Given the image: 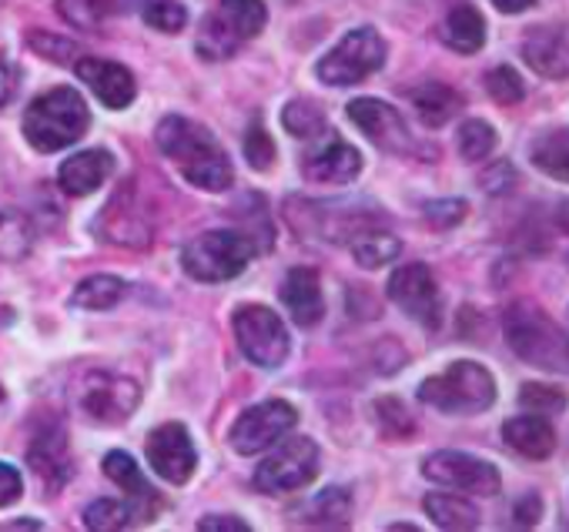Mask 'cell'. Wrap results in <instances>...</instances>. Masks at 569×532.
<instances>
[{
	"label": "cell",
	"instance_id": "cell-28",
	"mask_svg": "<svg viewBox=\"0 0 569 532\" xmlns=\"http://www.w3.org/2000/svg\"><path fill=\"white\" fill-rule=\"evenodd\" d=\"M529 158H532V164H536L542 174H549V178L569 184V128H559V131L542 134V138L532 144Z\"/></svg>",
	"mask_w": 569,
	"mask_h": 532
},
{
	"label": "cell",
	"instance_id": "cell-13",
	"mask_svg": "<svg viewBox=\"0 0 569 532\" xmlns=\"http://www.w3.org/2000/svg\"><path fill=\"white\" fill-rule=\"evenodd\" d=\"M422 475L439 485H452V489H462L472 495L499 492V469L492 462L466 455V452H432L422 462Z\"/></svg>",
	"mask_w": 569,
	"mask_h": 532
},
{
	"label": "cell",
	"instance_id": "cell-50",
	"mask_svg": "<svg viewBox=\"0 0 569 532\" xmlns=\"http://www.w3.org/2000/svg\"><path fill=\"white\" fill-rule=\"evenodd\" d=\"M4 529H41L38 519H18V522H4Z\"/></svg>",
	"mask_w": 569,
	"mask_h": 532
},
{
	"label": "cell",
	"instance_id": "cell-19",
	"mask_svg": "<svg viewBox=\"0 0 569 532\" xmlns=\"http://www.w3.org/2000/svg\"><path fill=\"white\" fill-rule=\"evenodd\" d=\"M74 71H78V78L101 98V104H108V108H114V111L128 108V104L134 101V94H138V84H134L131 71L121 68V64H114V61L81 58V61L74 64Z\"/></svg>",
	"mask_w": 569,
	"mask_h": 532
},
{
	"label": "cell",
	"instance_id": "cell-34",
	"mask_svg": "<svg viewBox=\"0 0 569 532\" xmlns=\"http://www.w3.org/2000/svg\"><path fill=\"white\" fill-rule=\"evenodd\" d=\"M121 295H124V282L121 279H114V275H91V279H84L74 289V305L101 312V309L118 305Z\"/></svg>",
	"mask_w": 569,
	"mask_h": 532
},
{
	"label": "cell",
	"instance_id": "cell-49",
	"mask_svg": "<svg viewBox=\"0 0 569 532\" xmlns=\"http://www.w3.org/2000/svg\"><path fill=\"white\" fill-rule=\"evenodd\" d=\"M492 4L502 11V14H519V11H526V8H532L536 0H492Z\"/></svg>",
	"mask_w": 569,
	"mask_h": 532
},
{
	"label": "cell",
	"instance_id": "cell-26",
	"mask_svg": "<svg viewBox=\"0 0 569 532\" xmlns=\"http://www.w3.org/2000/svg\"><path fill=\"white\" fill-rule=\"evenodd\" d=\"M442 41L456 54H476L486 44V21H482V14L472 4L452 8L446 24H442Z\"/></svg>",
	"mask_w": 569,
	"mask_h": 532
},
{
	"label": "cell",
	"instance_id": "cell-51",
	"mask_svg": "<svg viewBox=\"0 0 569 532\" xmlns=\"http://www.w3.org/2000/svg\"><path fill=\"white\" fill-rule=\"evenodd\" d=\"M0 399H4V392H0Z\"/></svg>",
	"mask_w": 569,
	"mask_h": 532
},
{
	"label": "cell",
	"instance_id": "cell-11",
	"mask_svg": "<svg viewBox=\"0 0 569 532\" xmlns=\"http://www.w3.org/2000/svg\"><path fill=\"white\" fill-rule=\"evenodd\" d=\"M389 299L409 319H416L422 329L436 332L442 325V299H439V285H436V279L429 272V264L412 261V264H402L399 272H392Z\"/></svg>",
	"mask_w": 569,
	"mask_h": 532
},
{
	"label": "cell",
	"instance_id": "cell-43",
	"mask_svg": "<svg viewBox=\"0 0 569 532\" xmlns=\"http://www.w3.org/2000/svg\"><path fill=\"white\" fill-rule=\"evenodd\" d=\"M516 181H519V174H516V168H512L509 161H496V164H489V168L479 174V188H482L486 194H492V198L512 191Z\"/></svg>",
	"mask_w": 569,
	"mask_h": 532
},
{
	"label": "cell",
	"instance_id": "cell-9",
	"mask_svg": "<svg viewBox=\"0 0 569 532\" xmlns=\"http://www.w3.org/2000/svg\"><path fill=\"white\" fill-rule=\"evenodd\" d=\"M234 339L238 349L244 352L248 362L261 365V369H278L284 359H289V332H284L281 319L264 309V305H241L234 309Z\"/></svg>",
	"mask_w": 569,
	"mask_h": 532
},
{
	"label": "cell",
	"instance_id": "cell-38",
	"mask_svg": "<svg viewBox=\"0 0 569 532\" xmlns=\"http://www.w3.org/2000/svg\"><path fill=\"white\" fill-rule=\"evenodd\" d=\"M486 91H489V98H492L496 104H502V108H512V104H519V101L526 98L522 78H519L512 68H506V64H499V68H492V71L486 74Z\"/></svg>",
	"mask_w": 569,
	"mask_h": 532
},
{
	"label": "cell",
	"instance_id": "cell-27",
	"mask_svg": "<svg viewBox=\"0 0 569 532\" xmlns=\"http://www.w3.org/2000/svg\"><path fill=\"white\" fill-rule=\"evenodd\" d=\"M349 248H352V254H356V261L362 264V269H382V264L399 258L402 241L396 234H389V231L372 224V228H362L359 234H352Z\"/></svg>",
	"mask_w": 569,
	"mask_h": 532
},
{
	"label": "cell",
	"instance_id": "cell-15",
	"mask_svg": "<svg viewBox=\"0 0 569 532\" xmlns=\"http://www.w3.org/2000/svg\"><path fill=\"white\" fill-rule=\"evenodd\" d=\"M94 231L101 241H111L121 248H148L151 244V218H148L134 184H124L114 194V201L101 211Z\"/></svg>",
	"mask_w": 569,
	"mask_h": 532
},
{
	"label": "cell",
	"instance_id": "cell-6",
	"mask_svg": "<svg viewBox=\"0 0 569 532\" xmlns=\"http://www.w3.org/2000/svg\"><path fill=\"white\" fill-rule=\"evenodd\" d=\"M251 254L254 251H251L248 234L221 228V231H204L194 241H188L181 251V264L194 282L218 285V282L238 279L248 269Z\"/></svg>",
	"mask_w": 569,
	"mask_h": 532
},
{
	"label": "cell",
	"instance_id": "cell-18",
	"mask_svg": "<svg viewBox=\"0 0 569 532\" xmlns=\"http://www.w3.org/2000/svg\"><path fill=\"white\" fill-rule=\"evenodd\" d=\"M104 475L111 479V482H118L121 485V492L128 495V505H131V512H134V522H148V519H154L158 515V509H161V495L148 485V479L141 475V469H138V462L128 455V452H121V449H114V452H108L104 455Z\"/></svg>",
	"mask_w": 569,
	"mask_h": 532
},
{
	"label": "cell",
	"instance_id": "cell-24",
	"mask_svg": "<svg viewBox=\"0 0 569 532\" xmlns=\"http://www.w3.org/2000/svg\"><path fill=\"white\" fill-rule=\"evenodd\" d=\"M502 442L519 452L522 459H532V462H542L552 455L556 449V432L546 419L539 415H516L502 425Z\"/></svg>",
	"mask_w": 569,
	"mask_h": 532
},
{
	"label": "cell",
	"instance_id": "cell-1",
	"mask_svg": "<svg viewBox=\"0 0 569 532\" xmlns=\"http://www.w3.org/2000/svg\"><path fill=\"white\" fill-rule=\"evenodd\" d=\"M158 148L161 154L184 174V181H191L201 191H224L234 178L228 154L221 151V144L211 138L208 128H201L198 121L188 118H164L158 124Z\"/></svg>",
	"mask_w": 569,
	"mask_h": 532
},
{
	"label": "cell",
	"instance_id": "cell-32",
	"mask_svg": "<svg viewBox=\"0 0 569 532\" xmlns=\"http://www.w3.org/2000/svg\"><path fill=\"white\" fill-rule=\"evenodd\" d=\"M31 221L18 211L0 208V261H21L31 251Z\"/></svg>",
	"mask_w": 569,
	"mask_h": 532
},
{
	"label": "cell",
	"instance_id": "cell-10",
	"mask_svg": "<svg viewBox=\"0 0 569 532\" xmlns=\"http://www.w3.org/2000/svg\"><path fill=\"white\" fill-rule=\"evenodd\" d=\"M141 402V389L138 382L124 379V375H111V372H88L78 385V405L84 415H91L94 422L114 425L124 422Z\"/></svg>",
	"mask_w": 569,
	"mask_h": 532
},
{
	"label": "cell",
	"instance_id": "cell-31",
	"mask_svg": "<svg viewBox=\"0 0 569 532\" xmlns=\"http://www.w3.org/2000/svg\"><path fill=\"white\" fill-rule=\"evenodd\" d=\"M302 519H309L312 525H349V519H352V495L346 489H339V485L326 489V492H319L306 505Z\"/></svg>",
	"mask_w": 569,
	"mask_h": 532
},
{
	"label": "cell",
	"instance_id": "cell-46",
	"mask_svg": "<svg viewBox=\"0 0 569 532\" xmlns=\"http://www.w3.org/2000/svg\"><path fill=\"white\" fill-rule=\"evenodd\" d=\"M198 529H204V532H211V529H231V532H248L251 525H248L244 519H234V515H204V519L198 522Z\"/></svg>",
	"mask_w": 569,
	"mask_h": 532
},
{
	"label": "cell",
	"instance_id": "cell-29",
	"mask_svg": "<svg viewBox=\"0 0 569 532\" xmlns=\"http://www.w3.org/2000/svg\"><path fill=\"white\" fill-rule=\"evenodd\" d=\"M128 0H58V11L68 24L81 31H98L104 21L118 18Z\"/></svg>",
	"mask_w": 569,
	"mask_h": 532
},
{
	"label": "cell",
	"instance_id": "cell-2",
	"mask_svg": "<svg viewBox=\"0 0 569 532\" xmlns=\"http://www.w3.org/2000/svg\"><path fill=\"white\" fill-rule=\"evenodd\" d=\"M509 349L542 372H569V335L529 299H519L502 315Z\"/></svg>",
	"mask_w": 569,
	"mask_h": 532
},
{
	"label": "cell",
	"instance_id": "cell-41",
	"mask_svg": "<svg viewBox=\"0 0 569 532\" xmlns=\"http://www.w3.org/2000/svg\"><path fill=\"white\" fill-rule=\"evenodd\" d=\"M244 158H248V164L251 168H258V171H268L271 164H274V144H271V138L264 134V128L254 121L251 128H248V134H244Z\"/></svg>",
	"mask_w": 569,
	"mask_h": 532
},
{
	"label": "cell",
	"instance_id": "cell-30",
	"mask_svg": "<svg viewBox=\"0 0 569 532\" xmlns=\"http://www.w3.org/2000/svg\"><path fill=\"white\" fill-rule=\"evenodd\" d=\"M426 512L439 529H476L479 525L476 505L459 495L432 492V495H426Z\"/></svg>",
	"mask_w": 569,
	"mask_h": 532
},
{
	"label": "cell",
	"instance_id": "cell-4",
	"mask_svg": "<svg viewBox=\"0 0 569 532\" xmlns=\"http://www.w3.org/2000/svg\"><path fill=\"white\" fill-rule=\"evenodd\" d=\"M419 399L446 415H479L496 402V379L479 362H452L446 372L429 375L419 385Z\"/></svg>",
	"mask_w": 569,
	"mask_h": 532
},
{
	"label": "cell",
	"instance_id": "cell-47",
	"mask_svg": "<svg viewBox=\"0 0 569 532\" xmlns=\"http://www.w3.org/2000/svg\"><path fill=\"white\" fill-rule=\"evenodd\" d=\"M539 509H542V505H539V499H536V495L519 499V502H516V509H512V512H516V515H512V519H516V525H536Z\"/></svg>",
	"mask_w": 569,
	"mask_h": 532
},
{
	"label": "cell",
	"instance_id": "cell-5",
	"mask_svg": "<svg viewBox=\"0 0 569 532\" xmlns=\"http://www.w3.org/2000/svg\"><path fill=\"white\" fill-rule=\"evenodd\" d=\"M264 21H268V11L261 0H221V4L201 21L194 51L204 61H224L241 44L258 38Z\"/></svg>",
	"mask_w": 569,
	"mask_h": 532
},
{
	"label": "cell",
	"instance_id": "cell-8",
	"mask_svg": "<svg viewBox=\"0 0 569 532\" xmlns=\"http://www.w3.org/2000/svg\"><path fill=\"white\" fill-rule=\"evenodd\" d=\"M316 475H319V445L306 435H296L254 469V489L268 495H284L309 485Z\"/></svg>",
	"mask_w": 569,
	"mask_h": 532
},
{
	"label": "cell",
	"instance_id": "cell-45",
	"mask_svg": "<svg viewBox=\"0 0 569 532\" xmlns=\"http://www.w3.org/2000/svg\"><path fill=\"white\" fill-rule=\"evenodd\" d=\"M28 41H31V48H34L38 54H44L48 61H64L61 54H74V48H71V44H64V41H54L51 34H31Z\"/></svg>",
	"mask_w": 569,
	"mask_h": 532
},
{
	"label": "cell",
	"instance_id": "cell-7",
	"mask_svg": "<svg viewBox=\"0 0 569 532\" xmlns=\"http://www.w3.org/2000/svg\"><path fill=\"white\" fill-rule=\"evenodd\" d=\"M382 64H386V41L379 38V31L356 28L319 61L316 74L329 88H349L376 74Z\"/></svg>",
	"mask_w": 569,
	"mask_h": 532
},
{
	"label": "cell",
	"instance_id": "cell-33",
	"mask_svg": "<svg viewBox=\"0 0 569 532\" xmlns=\"http://www.w3.org/2000/svg\"><path fill=\"white\" fill-rule=\"evenodd\" d=\"M281 124L289 128L296 138H306V141H316V138H322L326 131H329V118L319 111V104H312V101H292L289 108L281 111Z\"/></svg>",
	"mask_w": 569,
	"mask_h": 532
},
{
	"label": "cell",
	"instance_id": "cell-25",
	"mask_svg": "<svg viewBox=\"0 0 569 532\" xmlns=\"http://www.w3.org/2000/svg\"><path fill=\"white\" fill-rule=\"evenodd\" d=\"M409 101L419 114V121L426 128H442L449 124L459 111H462V94L449 84H439V81H429V84H419L416 91H409Z\"/></svg>",
	"mask_w": 569,
	"mask_h": 532
},
{
	"label": "cell",
	"instance_id": "cell-48",
	"mask_svg": "<svg viewBox=\"0 0 569 532\" xmlns=\"http://www.w3.org/2000/svg\"><path fill=\"white\" fill-rule=\"evenodd\" d=\"M14 91H18V74L8 61H0V108L11 104Z\"/></svg>",
	"mask_w": 569,
	"mask_h": 532
},
{
	"label": "cell",
	"instance_id": "cell-44",
	"mask_svg": "<svg viewBox=\"0 0 569 532\" xmlns=\"http://www.w3.org/2000/svg\"><path fill=\"white\" fill-rule=\"evenodd\" d=\"M24 492V482H21V472L14 465H4L0 462V505H11L18 502Z\"/></svg>",
	"mask_w": 569,
	"mask_h": 532
},
{
	"label": "cell",
	"instance_id": "cell-20",
	"mask_svg": "<svg viewBox=\"0 0 569 532\" xmlns=\"http://www.w3.org/2000/svg\"><path fill=\"white\" fill-rule=\"evenodd\" d=\"M28 462L31 469L51 485V489H61L68 479H71V449H68V435L58 422L51 425H41L31 439V449H28Z\"/></svg>",
	"mask_w": 569,
	"mask_h": 532
},
{
	"label": "cell",
	"instance_id": "cell-12",
	"mask_svg": "<svg viewBox=\"0 0 569 532\" xmlns=\"http://www.w3.org/2000/svg\"><path fill=\"white\" fill-rule=\"evenodd\" d=\"M299 422V412L281 402V399H271V402H258L251 405L248 412L238 415V422L231 425V449L241 452V455H254L261 449H268L271 442H278L284 432H292Z\"/></svg>",
	"mask_w": 569,
	"mask_h": 532
},
{
	"label": "cell",
	"instance_id": "cell-16",
	"mask_svg": "<svg viewBox=\"0 0 569 532\" xmlns=\"http://www.w3.org/2000/svg\"><path fill=\"white\" fill-rule=\"evenodd\" d=\"M148 462L151 469L171 482V485H184L191 475H194V465H198V452H194V442L188 435V429L181 422H164L158 425L151 435H148Z\"/></svg>",
	"mask_w": 569,
	"mask_h": 532
},
{
	"label": "cell",
	"instance_id": "cell-35",
	"mask_svg": "<svg viewBox=\"0 0 569 532\" xmlns=\"http://www.w3.org/2000/svg\"><path fill=\"white\" fill-rule=\"evenodd\" d=\"M376 419H379V429H382L389 439H412V435H416V419H412V412H409L399 399H392V395H386V399L376 402Z\"/></svg>",
	"mask_w": 569,
	"mask_h": 532
},
{
	"label": "cell",
	"instance_id": "cell-23",
	"mask_svg": "<svg viewBox=\"0 0 569 532\" xmlns=\"http://www.w3.org/2000/svg\"><path fill=\"white\" fill-rule=\"evenodd\" d=\"M111 171H114V158L108 151L94 148V151H81V154L68 158L58 171V181L68 194L81 198V194L98 191L111 178Z\"/></svg>",
	"mask_w": 569,
	"mask_h": 532
},
{
	"label": "cell",
	"instance_id": "cell-3",
	"mask_svg": "<svg viewBox=\"0 0 569 532\" xmlns=\"http://www.w3.org/2000/svg\"><path fill=\"white\" fill-rule=\"evenodd\" d=\"M88 128H91V111L74 88H54L34 98L24 114V138L31 141V148L44 154L74 144L78 138H84Z\"/></svg>",
	"mask_w": 569,
	"mask_h": 532
},
{
	"label": "cell",
	"instance_id": "cell-39",
	"mask_svg": "<svg viewBox=\"0 0 569 532\" xmlns=\"http://www.w3.org/2000/svg\"><path fill=\"white\" fill-rule=\"evenodd\" d=\"M144 21L154 31L178 34L188 24V14H184V8L178 4V0H148V4H144Z\"/></svg>",
	"mask_w": 569,
	"mask_h": 532
},
{
	"label": "cell",
	"instance_id": "cell-40",
	"mask_svg": "<svg viewBox=\"0 0 569 532\" xmlns=\"http://www.w3.org/2000/svg\"><path fill=\"white\" fill-rule=\"evenodd\" d=\"M519 402L536 409V412H562L566 409V395L562 389H552V385H542V382H529L519 389Z\"/></svg>",
	"mask_w": 569,
	"mask_h": 532
},
{
	"label": "cell",
	"instance_id": "cell-36",
	"mask_svg": "<svg viewBox=\"0 0 569 532\" xmlns=\"http://www.w3.org/2000/svg\"><path fill=\"white\" fill-rule=\"evenodd\" d=\"M134 522V512L128 502H111V499H98L84 509V525L108 532V529H128Z\"/></svg>",
	"mask_w": 569,
	"mask_h": 532
},
{
	"label": "cell",
	"instance_id": "cell-42",
	"mask_svg": "<svg viewBox=\"0 0 569 532\" xmlns=\"http://www.w3.org/2000/svg\"><path fill=\"white\" fill-rule=\"evenodd\" d=\"M422 211H426V221L432 228H456L469 214V204L459 198H446V201H429Z\"/></svg>",
	"mask_w": 569,
	"mask_h": 532
},
{
	"label": "cell",
	"instance_id": "cell-14",
	"mask_svg": "<svg viewBox=\"0 0 569 532\" xmlns=\"http://www.w3.org/2000/svg\"><path fill=\"white\" fill-rule=\"evenodd\" d=\"M352 124L382 151L389 154H416V138L409 134V124L402 121V114L376 98H356L349 108Z\"/></svg>",
	"mask_w": 569,
	"mask_h": 532
},
{
	"label": "cell",
	"instance_id": "cell-17",
	"mask_svg": "<svg viewBox=\"0 0 569 532\" xmlns=\"http://www.w3.org/2000/svg\"><path fill=\"white\" fill-rule=\"evenodd\" d=\"M302 171H306V178L316 181V184H349V181L359 178V171H362V154H359L352 144H346L342 138L332 134L329 141L316 144V148L306 154Z\"/></svg>",
	"mask_w": 569,
	"mask_h": 532
},
{
	"label": "cell",
	"instance_id": "cell-21",
	"mask_svg": "<svg viewBox=\"0 0 569 532\" xmlns=\"http://www.w3.org/2000/svg\"><path fill=\"white\" fill-rule=\"evenodd\" d=\"M522 58L542 78H569V28H532L522 41Z\"/></svg>",
	"mask_w": 569,
	"mask_h": 532
},
{
	"label": "cell",
	"instance_id": "cell-37",
	"mask_svg": "<svg viewBox=\"0 0 569 532\" xmlns=\"http://www.w3.org/2000/svg\"><path fill=\"white\" fill-rule=\"evenodd\" d=\"M492 148H496V131H492L486 121L472 118V121H466V124L459 128V154H462L466 161L476 164V161L489 158Z\"/></svg>",
	"mask_w": 569,
	"mask_h": 532
},
{
	"label": "cell",
	"instance_id": "cell-22",
	"mask_svg": "<svg viewBox=\"0 0 569 532\" xmlns=\"http://www.w3.org/2000/svg\"><path fill=\"white\" fill-rule=\"evenodd\" d=\"M281 302L302 329L319 325L326 315L322 285H319V275L312 269H292L289 272V279H284V285H281Z\"/></svg>",
	"mask_w": 569,
	"mask_h": 532
}]
</instances>
